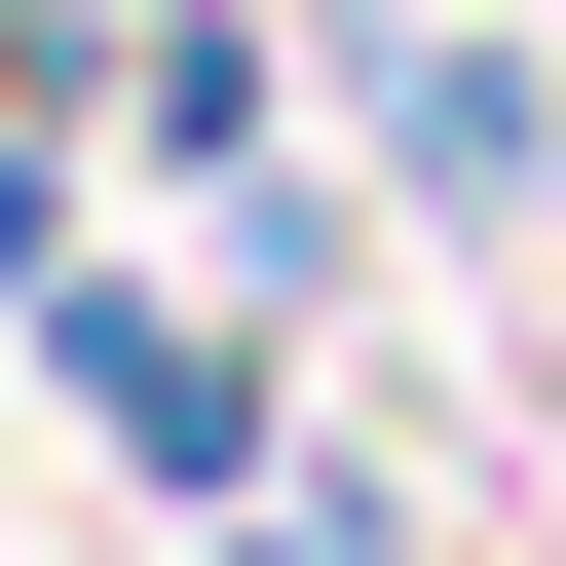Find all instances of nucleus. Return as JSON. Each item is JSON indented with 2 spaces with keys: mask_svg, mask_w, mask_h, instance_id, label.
I'll return each mask as SVG.
<instances>
[{
  "mask_svg": "<svg viewBox=\"0 0 566 566\" xmlns=\"http://www.w3.org/2000/svg\"><path fill=\"white\" fill-rule=\"evenodd\" d=\"M0 378H39L151 528H264V491H303V340H264L227 264H151V227H76L39 303H0Z\"/></svg>",
  "mask_w": 566,
  "mask_h": 566,
  "instance_id": "1",
  "label": "nucleus"
},
{
  "mask_svg": "<svg viewBox=\"0 0 566 566\" xmlns=\"http://www.w3.org/2000/svg\"><path fill=\"white\" fill-rule=\"evenodd\" d=\"M303 76H340L378 264H416V227H453V264H528V227H566V76L491 39V0H303Z\"/></svg>",
  "mask_w": 566,
  "mask_h": 566,
  "instance_id": "2",
  "label": "nucleus"
},
{
  "mask_svg": "<svg viewBox=\"0 0 566 566\" xmlns=\"http://www.w3.org/2000/svg\"><path fill=\"white\" fill-rule=\"evenodd\" d=\"M189 566H416V528H378V491L303 453V491H264V528H189Z\"/></svg>",
  "mask_w": 566,
  "mask_h": 566,
  "instance_id": "3",
  "label": "nucleus"
}]
</instances>
